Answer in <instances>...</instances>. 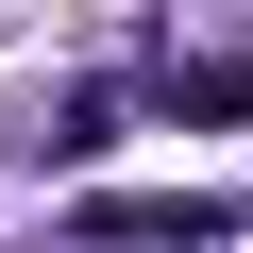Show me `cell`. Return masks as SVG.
I'll return each mask as SVG.
<instances>
[{"instance_id": "cell-1", "label": "cell", "mask_w": 253, "mask_h": 253, "mask_svg": "<svg viewBox=\"0 0 253 253\" xmlns=\"http://www.w3.org/2000/svg\"><path fill=\"white\" fill-rule=\"evenodd\" d=\"M253 203H203V186H169V203H84V253H219Z\"/></svg>"}, {"instance_id": "cell-2", "label": "cell", "mask_w": 253, "mask_h": 253, "mask_svg": "<svg viewBox=\"0 0 253 253\" xmlns=\"http://www.w3.org/2000/svg\"><path fill=\"white\" fill-rule=\"evenodd\" d=\"M169 118H253V68H169Z\"/></svg>"}]
</instances>
